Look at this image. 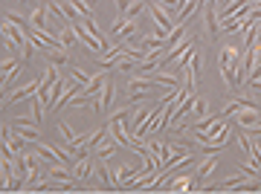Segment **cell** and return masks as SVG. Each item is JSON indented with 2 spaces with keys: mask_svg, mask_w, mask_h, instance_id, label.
<instances>
[{
  "mask_svg": "<svg viewBox=\"0 0 261 194\" xmlns=\"http://www.w3.org/2000/svg\"><path fill=\"white\" fill-rule=\"evenodd\" d=\"M241 58H244V52H238V46H224V49H221V75H224L229 93L238 90V84H235V70L241 64Z\"/></svg>",
  "mask_w": 261,
  "mask_h": 194,
  "instance_id": "1",
  "label": "cell"
},
{
  "mask_svg": "<svg viewBox=\"0 0 261 194\" xmlns=\"http://www.w3.org/2000/svg\"><path fill=\"white\" fill-rule=\"evenodd\" d=\"M215 9H218V3H215V0H203V29H206V35L212 38V41L221 35V23H218Z\"/></svg>",
  "mask_w": 261,
  "mask_h": 194,
  "instance_id": "2",
  "label": "cell"
},
{
  "mask_svg": "<svg viewBox=\"0 0 261 194\" xmlns=\"http://www.w3.org/2000/svg\"><path fill=\"white\" fill-rule=\"evenodd\" d=\"M111 35L116 38V41H128V38H134V35H137V20H130V18H125V15H119V18L113 20Z\"/></svg>",
  "mask_w": 261,
  "mask_h": 194,
  "instance_id": "3",
  "label": "cell"
},
{
  "mask_svg": "<svg viewBox=\"0 0 261 194\" xmlns=\"http://www.w3.org/2000/svg\"><path fill=\"white\" fill-rule=\"evenodd\" d=\"M12 128L18 130L23 139H29V142H38V139H41V128H38L35 122L29 125V116H18V119L12 122Z\"/></svg>",
  "mask_w": 261,
  "mask_h": 194,
  "instance_id": "4",
  "label": "cell"
},
{
  "mask_svg": "<svg viewBox=\"0 0 261 194\" xmlns=\"http://www.w3.org/2000/svg\"><path fill=\"white\" fill-rule=\"evenodd\" d=\"M154 87H160V84H154L148 75H142V78H130V81H128V93H130V99H134V102L142 99V96H148Z\"/></svg>",
  "mask_w": 261,
  "mask_h": 194,
  "instance_id": "5",
  "label": "cell"
},
{
  "mask_svg": "<svg viewBox=\"0 0 261 194\" xmlns=\"http://www.w3.org/2000/svg\"><path fill=\"white\" fill-rule=\"evenodd\" d=\"M38 90H41V78H35L32 84H27V87H18V90L12 93V96H6V99H3V107H9V104L20 102V99H32Z\"/></svg>",
  "mask_w": 261,
  "mask_h": 194,
  "instance_id": "6",
  "label": "cell"
},
{
  "mask_svg": "<svg viewBox=\"0 0 261 194\" xmlns=\"http://www.w3.org/2000/svg\"><path fill=\"white\" fill-rule=\"evenodd\" d=\"M148 78L154 84H160V87H166V90H180V75L174 73H148Z\"/></svg>",
  "mask_w": 261,
  "mask_h": 194,
  "instance_id": "7",
  "label": "cell"
},
{
  "mask_svg": "<svg viewBox=\"0 0 261 194\" xmlns=\"http://www.w3.org/2000/svg\"><path fill=\"white\" fill-rule=\"evenodd\" d=\"M93 151H96V159H105V162H108V159H111L113 154H116V151H119V142H116L113 136H108V139L102 142V145H96Z\"/></svg>",
  "mask_w": 261,
  "mask_h": 194,
  "instance_id": "8",
  "label": "cell"
},
{
  "mask_svg": "<svg viewBox=\"0 0 261 194\" xmlns=\"http://www.w3.org/2000/svg\"><path fill=\"white\" fill-rule=\"evenodd\" d=\"M18 67H20L18 58H3V93H6V87L12 84V78L18 75Z\"/></svg>",
  "mask_w": 261,
  "mask_h": 194,
  "instance_id": "9",
  "label": "cell"
},
{
  "mask_svg": "<svg viewBox=\"0 0 261 194\" xmlns=\"http://www.w3.org/2000/svg\"><path fill=\"white\" fill-rule=\"evenodd\" d=\"M215 165H218V154H206V159L197 165V183H203L206 177L215 171Z\"/></svg>",
  "mask_w": 261,
  "mask_h": 194,
  "instance_id": "10",
  "label": "cell"
},
{
  "mask_svg": "<svg viewBox=\"0 0 261 194\" xmlns=\"http://www.w3.org/2000/svg\"><path fill=\"white\" fill-rule=\"evenodd\" d=\"M105 81H108V75H105V70H99V73H96L90 81H87L84 93H87V96H93V99H99V90L105 87Z\"/></svg>",
  "mask_w": 261,
  "mask_h": 194,
  "instance_id": "11",
  "label": "cell"
},
{
  "mask_svg": "<svg viewBox=\"0 0 261 194\" xmlns=\"http://www.w3.org/2000/svg\"><path fill=\"white\" fill-rule=\"evenodd\" d=\"M47 20H49V3L47 6H38V9L29 15V23L35 29H47Z\"/></svg>",
  "mask_w": 261,
  "mask_h": 194,
  "instance_id": "12",
  "label": "cell"
},
{
  "mask_svg": "<svg viewBox=\"0 0 261 194\" xmlns=\"http://www.w3.org/2000/svg\"><path fill=\"white\" fill-rule=\"evenodd\" d=\"M111 104H113V81H105L102 96H99V116L111 110Z\"/></svg>",
  "mask_w": 261,
  "mask_h": 194,
  "instance_id": "13",
  "label": "cell"
},
{
  "mask_svg": "<svg viewBox=\"0 0 261 194\" xmlns=\"http://www.w3.org/2000/svg\"><path fill=\"white\" fill-rule=\"evenodd\" d=\"M58 41H61V46H64V49H70V46H75V41H79V35H75L73 23H64V26H61V32H58Z\"/></svg>",
  "mask_w": 261,
  "mask_h": 194,
  "instance_id": "14",
  "label": "cell"
},
{
  "mask_svg": "<svg viewBox=\"0 0 261 194\" xmlns=\"http://www.w3.org/2000/svg\"><path fill=\"white\" fill-rule=\"evenodd\" d=\"M203 116H209V99L206 96H197L195 107H192V122H200Z\"/></svg>",
  "mask_w": 261,
  "mask_h": 194,
  "instance_id": "15",
  "label": "cell"
},
{
  "mask_svg": "<svg viewBox=\"0 0 261 194\" xmlns=\"http://www.w3.org/2000/svg\"><path fill=\"white\" fill-rule=\"evenodd\" d=\"M183 38H186V26H183V23H177V26L168 32V38H166V52H168V49H174Z\"/></svg>",
  "mask_w": 261,
  "mask_h": 194,
  "instance_id": "16",
  "label": "cell"
},
{
  "mask_svg": "<svg viewBox=\"0 0 261 194\" xmlns=\"http://www.w3.org/2000/svg\"><path fill=\"white\" fill-rule=\"evenodd\" d=\"M192 188H195V180L192 177H174L168 183V191H192Z\"/></svg>",
  "mask_w": 261,
  "mask_h": 194,
  "instance_id": "17",
  "label": "cell"
},
{
  "mask_svg": "<svg viewBox=\"0 0 261 194\" xmlns=\"http://www.w3.org/2000/svg\"><path fill=\"white\" fill-rule=\"evenodd\" d=\"M47 56H49V61H53V67H67V64H70V56H67L64 46H56V49H49Z\"/></svg>",
  "mask_w": 261,
  "mask_h": 194,
  "instance_id": "18",
  "label": "cell"
},
{
  "mask_svg": "<svg viewBox=\"0 0 261 194\" xmlns=\"http://www.w3.org/2000/svg\"><path fill=\"white\" fill-rule=\"evenodd\" d=\"M96 174H99V180H102V188H116L111 171H108V165H105V159H99V162H96Z\"/></svg>",
  "mask_w": 261,
  "mask_h": 194,
  "instance_id": "19",
  "label": "cell"
},
{
  "mask_svg": "<svg viewBox=\"0 0 261 194\" xmlns=\"http://www.w3.org/2000/svg\"><path fill=\"white\" fill-rule=\"evenodd\" d=\"M73 171H75V180L84 183V180H90V174H93V162L90 159H82L79 165H73Z\"/></svg>",
  "mask_w": 261,
  "mask_h": 194,
  "instance_id": "20",
  "label": "cell"
},
{
  "mask_svg": "<svg viewBox=\"0 0 261 194\" xmlns=\"http://www.w3.org/2000/svg\"><path fill=\"white\" fill-rule=\"evenodd\" d=\"M145 9H148V3H145V0H130V6H128V12H125V18L137 20Z\"/></svg>",
  "mask_w": 261,
  "mask_h": 194,
  "instance_id": "21",
  "label": "cell"
},
{
  "mask_svg": "<svg viewBox=\"0 0 261 194\" xmlns=\"http://www.w3.org/2000/svg\"><path fill=\"white\" fill-rule=\"evenodd\" d=\"M73 6L79 9V15H82V18H93V6H90L87 0H73Z\"/></svg>",
  "mask_w": 261,
  "mask_h": 194,
  "instance_id": "22",
  "label": "cell"
},
{
  "mask_svg": "<svg viewBox=\"0 0 261 194\" xmlns=\"http://www.w3.org/2000/svg\"><path fill=\"white\" fill-rule=\"evenodd\" d=\"M113 67H116V70H122V73H130V70H134V58L119 56L116 61H113Z\"/></svg>",
  "mask_w": 261,
  "mask_h": 194,
  "instance_id": "23",
  "label": "cell"
},
{
  "mask_svg": "<svg viewBox=\"0 0 261 194\" xmlns=\"http://www.w3.org/2000/svg\"><path fill=\"white\" fill-rule=\"evenodd\" d=\"M6 20H12V23H18V26L27 29V35H29V29H32V23H29L27 18H20L18 12H6Z\"/></svg>",
  "mask_w": 261,
  "mask_h": 194,
  "instance_id": "24",
  "label": "cell"
},
{
  "mask_svg": "<svg viewBox=\"0 0 261 194\" xmlns=\"http://www.w3.org/2000/svg\"><path fill=\"white\" fill-rule=\"evenodd\" d=\"M157 6H160L163 12H168V15H171L174 9H183V0H160Z\"/></svg>",
  "mask_w": 261,
  "mask_h": 194,
  "instance_id": "25",
  "label": "cell"
},
{
  "mask_svg": "<svg viewBox=\"0 0 261 194\" xmlns=\"http://www.w3.org/2000/svg\"><path fill=\"white\" fill-rule=\"evenodd\" d=\"M70 78H73V81H79V84H84V87H87V81H90V78H93V75H87L82 70V67H73V73H70Z\"/></svg>",
  "mask_w": 261,
  "mask_h": 194,
  "instance_id": "26",
  "label": "cell"
},
{
  "mask_svg": "<svg viewBox=\"0 0 261 194\" xmlns=\"http://www.w3.org/2000/svg\"><path fill=\"white\" fill-rule=\"evenodd\" d=\"M238 168H241V174H247V177H258V180H261V171H258L255 165H252V162H241Z\"/></svg>",
  "mask_w": 261,
  "mask_h": 194,
  "instance_id": "27",
  "label": "cell"
},
{
  "mask_svg": "<svg viewBox=\"0 0 261 194\" xmlns=\"http://www.w3.org/2000/svg\"><path fill=\"white\" fill-rule=\"evenodd\" d=\"M128 6H130V0H116V9H119V15H125V12H128Z\"/></svg>",
  "mask_w": 261,
  "mask_h": 194,
  "instance_id": "28",
  "label": "cell"
},
{
  "mask_svg": "<svg viewBox=\"0 0 261 194\" xmlns=\"http://www.w3.org/2000/svg\"><path fill=\"white\" fill-rule=\"evenodd\" d=\"M252 154H258V157H261V139H255V142H252Z\"/></svg>",
  "mask_w": 261,
  "mask_h": 194,
  "instance_id": "29",
  "label": "cell"
}]
</instances>
